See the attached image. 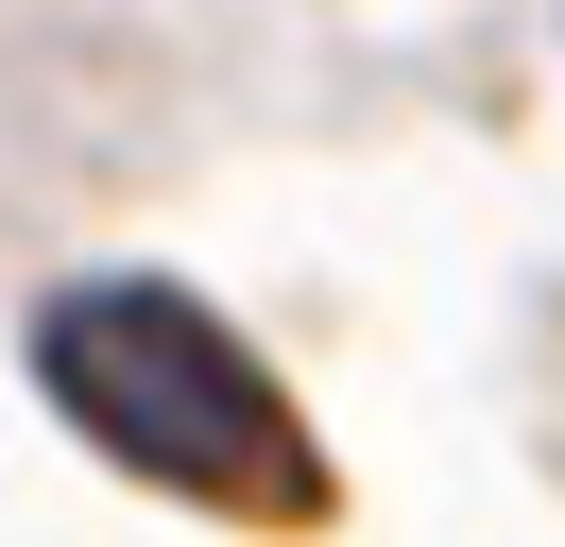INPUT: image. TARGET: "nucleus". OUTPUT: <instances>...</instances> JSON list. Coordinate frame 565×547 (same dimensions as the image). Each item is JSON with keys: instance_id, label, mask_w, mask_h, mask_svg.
Masks as SVG:
<instances>
[{"instance_id": "obj_1", "label": "nucleus", "mask_w": 565, "mask_h": 547, "mask_svg": "<svg viewBox=\"0 0 565 547\" xmlns=\"http://www.w3.org/2000/svg\"><path fill=\"white\" fill-rule=\"evenodd\" d=\"M35 376L104 462L172 479V496H223V513H309V444H291L275 376L241 360V325H206L189 291L154 274H104V291H52L35 308Z\"/></svg>"}]
</instances>
